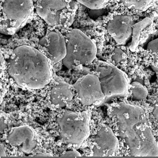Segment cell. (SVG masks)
Returning <instances> with one entry per match:
<instances>
[{
	"instance_id": "obj_19",
	"label": "cell",
	"mask_w": 158,
	"mask_h": 158,
	"mask_svg": "<svg viewBox=\"0 0 158 158\" xmlns=\"http://www.w3.org/2000/svg\"><path fill=\"white\" fill-rule=\"evenodd\" d=\"M60 156L62 157H81L82 156L77 149H71L63 152Z\"/></svg>"
},
{
	"instance_id": "obj_1",
	"label": "cell",
	"mask_w": 158,
	"mask_h": 158,
	"mask_svg": "<svg viewBox=\"0 0 158 158\" xmlns=\"http://www.w3.org/2000/svg\"><path fill=\"white\" fill-rule=\"evenodd\" d=\"M6 62V70L15 87L29 90L41 89L53 79L51 62L37 43L22 39L12 44Z\"/></svg>"
},
{
	"instance_id": "obj_18",
	"label": "cell",
	"mask_w": 158,
	"mask_h": 158,
	"mask_svg": "<svg viewBox=\"0 0 158 158\" xmlns=\"http://www.w3.org/2000/svg\"><path fill=\"white\" fill-rule=\"evenodd\" d=\"M112 59L115 63L118 64L126 60L127 56L120 49L116 48L113 53Z\"/></svg>"
},
{
	"instance_id": "obj_13",
	"label": "cell",
	"mask_w": 158,
	"mask_h": 158,
	"mask_svg": "<svg viewBox=\"0 0 158 158\" xmlns=\"http://www.w3.org/2000/svg\"><path fill=\"white\" fill-rule=\"evenodd\" d=\"M73 86L63 81L56 82L49 89L48 100L52 108H64L70 104L74 97Z\"/></svg>"
},
{
	"instance_id": "obj_12",
	"label": "cell",
	"mask_w": 158,
	"mask_h": 158,
	"mask_svg": "<svg viewBox=\"0 0 158 158\" xmlns=\"http://www.w3.org/2000/svg\"><path fill=\"white\" fill-rule=\"evenodd\" d=\"M134 24L131 16L126 15H115L108 22L107 31L118 44H126L132 34Z\"/></svg>"
},
{
	"instance_id": "obj_25",
	"label": "cell",
	"mask_w": 158,
	"mask_h": 158,
	"mask_svg": "<svg viewBox=\"0 0 158 158\" xmlns=\"http://www.w3.org/2000/svg\"><path fill=\"white\" fill-rule=\"evenodd\" d=\"M153 114L154 115L155 118H156V120H157L158 118V106L157 104L156 105V106H155V108L153 110Z\"/></svg>"
},
{
	"instance_id": "obj_7",
	"label": "cell",
	"mask_w": 158,
	"mask_h": 158,
	"mask_svg": "<svg viewBox=\"0 0 158 158\" xmlns=\"http://www.w3.org/2000/svg\"><path fill=\"white\" fill-rule=\"evenodd\" d=\"M34 10L32 0H4L0 27L5 33L14 34L31 18Z\"/></svg>"
},
{
	"instance_id": "obj_16",
	"label": "cell",
	"mask_w": 158,
	"mask_h": 158,
	"mask_svg": "<svg viewBox=\"0 0 158 158\" xmlns=\"http://www.w3.org/2000/svg\"><path fill=\"white\" fill-rule=\"evenodd\" d=\"M129 89L131 91V98L134 101L144 100L148 94L147 89L138 82L135 81L130 84Z\"/></svg>"
},
{
	"instance_id": "obj_24",
	"label": "cell",
	"mask_w": 158,
	"mask_h": 158,
	"mask_svg": "<svg viewBox=\"0 0 158 158\" xmlns=\"http://www.w3.org/2000/svg\"><path fill=\"white\" fill-rule=\"evenodd\" d=\"M53 155L48 153H38L34 155L33 156L34 157H49V156H53Z\"/></svg>"
},
{
	"instance_id": "obj_14",
	"label": "cell",
	"mask_w": 158,
	"mask_h": 158,
	"mask_svg": "<svg viewBox=\"0 0 158 158\" xmlns=\"http://www.w3.org/2000/svg\"><path fill=\"white\" fill-rule=\"evenodd\" d=\"M153 22L152 19L146 18L139 22L134 23L132 26V41L130 49L132 52H136L138 47L148 38L152 32Z\"/></svg>"
},
{
	"instance_id": "obj_15",
	"label": "cell",
	"mask_w": 158,
	"mask_h": 158,
	"mask_svg": "<svg viewBox=\"0 0 158 158\" xmlns=\"http://www.w3.org/2000/svg\"><path fill=\"white\" fill-rule=\"evenodd\" d=\"M128 9L137 12H144L150 7L154 0H117Z\"/></svg>"
},
{
	"instance_id": "obj_17",
	"label": "cell",
	"mask_w": 158,
	"mask_h": 158,
	"mask_svg": "<svg viewBox=\"0 0 158 158\" xmlns=\"http://www.w3.org/2000/svg\"><path fill=\"white\" fill-rule=\"evenodd\" d=\"M87 7L93 10H98L104 7L109 0H75Z\"/></svg>"
},
{
	"instance_id": "obj_26",
	"label": "cell",
	"mask_w": 158,
	"mask_h": 158,
	"mask_svg": "<svg viewBox=\"0 0 158 158\" xmlns=\"http://www.w3.org/2000/svg\"><path fill=\"white\" fill-rule=\"evenodd\" d=\"M2 97V93L1 92V90H0V101H1V99Z\"/></svg>"
},
{
	"instance_id": "obj_2",
	"label": "cell",
	"mask_w": 158,
	"mask_h": 158,
	"mask_svg": "<svg viewBox=\"0 0 158 158\" xmlns=\"http://www.w3.org/2000/svg\"><path fill=\"white\" fill-rule=\"evenodd\" d=\"M108 112L115 120L118 135L128 146L131 156H158L157 143L143 108L117 102L111 106Z\"/></svg>"
},
{
	"instance_id": "obj_4",
	"label": "cell",
	"mask_w": 158,
	"mask_h": 158,
	"mask_svg": "<svg viewBox=\"0 0 158 158\" xmlns=\"http://www.w3.org/2000/svg\"><path fill=\"white\" fill-rule=\"evenodd\" d=\"M66 53L62 63L69 69H78L91 64L96 56V46L92 40L78 29L64 34Z\"/></svg>"
},
{
	"instance_id": "obj_11",
	"label": "cell",
	"mask_w": 158,
	"mask_h": 158,
	"mask_svg": "<svg viewBox=\"0 0 158 158\" xmlns=\"http://www.w3.org/2000/svg\"><path fill=\"white\" fill-rule=\"evenodd\" d=\"M119 143L112 129L104 124L99 129L93 140V156H111L118 152Z\"/></svg>"
},
{
	"instance_id": "obj_20",
	"label": "cell",
	"mask_w": 158,
	"mask_h": 158,
	"mask_svg": "<svg viewBox=\"0 0 158 158\" xmlns=\"http://www.w3.org/2000/svg\"><path fill=\"white\" fill-rule=\"evenodd\" d=\"M147 49L151 53L153 54H158V39L154 40H153L148 44Z\"/></svg>"
},
{
	"instance_id": "obj_3",
	"label": "cell",
	"mask_w": 158,
	"mask_h": 158,
	"mask_svg": "<svg viewBox=\"0 0 158 158\" xmlns=\"http://www.w3.org/2000/svg\"><path fill=\"white\" fill-rule=\"evenodd\" d=\"M90 120L88 111H62L56 118L59 139L71 149L77 150L90 136Z\"/></svg>"
},
{
	"instance_id": "obj_21",
	"label": "cell",
	"mask_w": 158,
	"mask_h": 158,
	"mask_svg": "<svg viewBox=\"0 0 158 158\" xmlns=\"http://www.w3.org/2000/svg\"><path fill=\"white\" fill-rule=\"evenodd\" d=\"M8 121L6 116L0 114V134L2 133L7 127Z\"/></svg>"
},
{
	"instance_id": "obj_8",
	"label": "cell",
	"mask_w": 158,
	"mask_h": 158,
	"mask_svg": "<svg viewBox=\"0 0 158 158\" xmlns=\"http://www.w3.org/2000/svg\"><path fill=\"white\" fill-rule=\"evenodd\" d=\"M73 87L83 105H98L105 102V97L97 75L84 76L79 79Z\"/></svg>"
},
{
	"instance_id": "obj_5",
	"label": "cell",
	"mask_w": 158,
	"mask_h": 158,
	"mask_svg": "<svg viewBox=\"0 0 158 158\" xmlns=\"http://www.w3.org/2000/svg\"><path fill=\"white\" fill-rule=\"evenodd\" d=\"M75 0H37L35 10L48 27L61 30L70 27L77 5Z\"/></svg>"
},
{
	"instance_id": "obj_9",
	"label": "cell",
	"mask_w": 158,
	"mask_h": 158,
	"mask_svg": "<svg viewBox=\"0 0 158 158\" xmlns=\"http://www.w3.org/2000/svg\"><path fill=\"white\" fill-rule=\"evenodd\" d=\"M60 30L48 27L46 34L37 44L51 62L52 66L62 62L66 53V42Z\"/></svg>"
},
{
	"instance_id": "obj_6",
	"label": "cell",
	"mask_w": 158,
	"mask_h": 158,
	"mask_svg": "<svg viewBox=\"0 0 158 158\" xmlns=\"http://www.w3.org/2000/svg\"><path fill=\"white\" fill-rule=\"evenodd\" d=\"M96 71L105 97V102L115 97H125L129 90L130 82L125 73L113 65L97 62Z\"/></svg>"
},
{
	"instance_id": "obj_10",
	"label": "cell",
	"mask_w": 158,
	"mask_h": 158,
	"mask_svg": "<svg viewBox=\"0 0 158 158\" xmlns=\"http://www.w3.org/2000/svg\"><path fill=\"white\" fill-rule=\"evenodd\" d=\"M6 141L10 146L27 155L33 153L40 144L37 134L28 125H21L11 128Z\"/></svg>"
},
{
	"instance_id": "obj_22",
	"label": "cell",
	"mask_w": 158,
	"mask_h": 158,
	"mask_svg": "<svg viewBox=\"0 0 158 158\" xmlns=\"http://www.w3.org/2000/svg\"><path fill=\"white\" fill-rule=\"evenodd\" d=\"M5 63V57L3 55L2 50L0 48V72L2 70Z\"/></svg>"
},
{
	"instance_id": "obj_23",
	"label": "cell",
	"mask_w": 158,
	"mask_h": 158,
	"mask_svg": "<svg viewBox=\"0 0 158 158\" xmlns=\"http://www.w3.org/2000/svg\"><path fill=\"white\" fill-rule=\"evenodd\" d=\"M7 156L6 150L3 144L0 143V157Z\"/></svg>"
}]
</instances>
